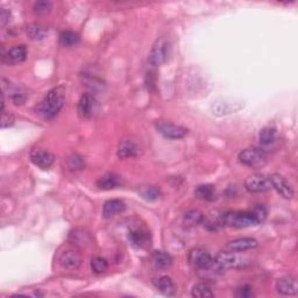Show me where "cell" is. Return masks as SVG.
Returning <instances> with one entry per match:
<instances>
[{
  "label": "cell",
  "mask_w": 298,
  "mask_h": 298,
  "mask_svg": "<svg viewBox=\"0 0 298 298\" xmlns=\"http://www.w3.org/2000/svg\"><path fill=\"white\" fill-rule=\"evenodd\" d=\"M65 102V89L63 86H56L48 91L46 97L43 98L38 106V113L43 119L50 120L59 115L61 108Z\"/></svg>",
  "instance_id": "6da1fadb"
},
{
  "label": "cell",
  "mask_w": 298,
  "mask_h": 298,
  "mask_svg": "<svg viewBox=\"0 0 298 298\" xmlns=\"http://www.w3.org/2000/svg\"><path fill=\"white\" fill-rule=\"evenodd\" d=\"M240 163L252 169H260L268 162V155L264 149L257 147H249L244 149L239 154Z\"/></svg>",
  "instance_id": "7a4b0ae2"
},
{
  "label": "cell",
  "mask_w": 298,
  "mask_h": 298,
  "mask_svg": "<svg viewBox=\"0 0 298 298\" xmlns=\"http://www.w3.org/2000/svg\"><path fill=\"white\" fill-rule=\"evenodd\" d=\"M221 218L224 226L235 227V229H246V227L257 225L256 219L252 212H222Z\"/></svg>",
  "instance_id": "3957f363"
},
{
  "label": "cell",
  "mask_w": 298,
  "mask_h": 298,
  "mask_svg": "<svg viewBox=\"0 0 298 298\" xmlns=\"http://www.w3.org/2000/svg\"><path fill=\"white\" fill-rule=\"evenodd\" d=\"M214 261H216L224 270L225 269H245L251 265V260L247 258L246 256L240 255V254L236 252H230V251L220 252L218 254Z\"/></svg>",
  "instance_id": "277c9868"
},
{
  "label": "cell",
  "mask_w": 298,
  "mask_h": 298,
  "mask_svg": "<svg viewBox=\"0 0 298 298\" xmlns=\"http://www.w3.org/2000/svg\"><path fill=\"white\" fill-rule=\"evenodd\" d=\"M170 42L165 36L157 39L149 51V62L155 67L164 64L169 58Z\"/></svg>",
  "instance_id": "5b68a950"
},
{
  "label": "cell",
  "mask_w": 298,
  "mask_h": 298,
  "mask_svg": "<svg viewBox=\"0 0 298 298\" xmlns=\"http://www.w3.org/2000/svg\"><path fill=\"white\" fill-rule=\"evenodd\" d=\"M245 189L252 194H260L273 189L270 178L264 174H255L246 178L245 181Z\"/></svg>",
  "instance_id": "8992f818"
},
{
  "label": "cell",
  "mask_w": 298,
  "mask_h": 298,
  "mask_svg": "<svg viewBox=\"0 0 298 298\" xmlns=\"http://www.w3.org/2000/svg\"><path fill=\"white\" fill-rule=\"evenodd\" d=\"M188 262H189V265L192 268L199 271L211 265L213 262V258L210 255V253L207 249L201 247H196L194 249H191L189 254H188Z\"/></svg>",
  "instance_id": "52a82bcc"
},
{
  "label": "cell",
  "mask_w": 298,
  "mask_h": 298,
  "mask_svg": "<svg viewBox=\"0 0 298 298\" xmlns=\"http://www.w3.org/2000/svg\"><path fill=\"white\" fill-rule=\"evenodd\" d=\"M156 129L160 134L163 135L166 139H173V140H178L183 139L188 134V129L185 127L175 125L173 122L165 121V120H160L156 122Z\"/></svg>",
  "instance_id": "ba28073f"
},
{
  "label": "cell",
  "mask_w": 298,
  "mask_h": 298,
  "mask_svg": "<svg viewBox=\"0 0 298 298\" xmlns=\"http://www.w3.org/2000/svg\"><path fill=\"white\" fill-rule=\"evenodd\" d=\"M29 157L30 161L33 162V164H35L38 168H40L42 170L50 169L55 161V156L52 155L50 152L45 151V149L41 148L33 149V151L30 152Z\"/></svg>",
  "instance_id": "9c48e42d"
},
{
  "label": "cell",
  "mask_w": 298,
  "mask_h": 298,
  "mask_svg": "<svg viewBox=\"0 0 298 298\" xmlns=\"http://www.w3.org/2000/svg\"><path fill=\"white\" fill-rule=\"evenodd\" d=\"M243 107L244 104L241 102H234V100H218V102L211 105V112L214 116L222 117L238 112Z\"/></svg>",
  "instance_id": "30bf717a"
},
{
  "label": "cell",
  "mask_w": 298,
  "mask_h": 298,
  "mask_svg": "<svg viewBox=\"0 0 298 298\" xmlns=\"http://www.w3.org/2000/svg\"><path fill=\"white\" fill-rule=\"evenodd\" d=\"M27 58V49L25 46H14L10 50L5 52L4 48H2V61L4 63L14 65L23 63Z\"/></svg>",
  "instance_id": "8fae6325"
},
{
  "label": "cell",
  "mask_w": 298,
  "mask_h": 298,
  "mask_svg": "<svg viewBox=\"0 0 298 298\" xmlns=\"http://www.w3.org/2000/svg\"><path fill=\"white\" fill-rule=\"evenodd\" d=\"M271 187L281 195L283 198L286 199H291L293 197V189L291 188L290 184L288 183V181L283 176H281L280 174H273L269 176Z\"/></svg>",
  "instance_id": "7c38bea8"
},
{
  "label": "cell",
  "mask_w": 298,
  "mask_h": 298,
  "mask_svg": "<svg viewBox=\"0 0 298 298\" xmlns=\"http://www.w3.org/2000/svg\"><path fill=\"white\" fill-rule=\"evenodd\" d=\"M82 255L77 251L73 249H68V251L63 252L60 256V264L64 269L68 270H76L82 265Z\"/></svg>",
  "instance_id": "4fadbf2b"
},
{
  "label": "cell",
  "mask_w": 298,
  "mask_h": 298,
  "mask_svg": "<svg viewBox=\"0 0 298 298\" xmlns=\"http://www.w3.org/2000/svg\"><path fill=\"white\" fill-rule=\"evenodd\" d=\"M257 247V241L253 238H239L235 240L230 241L229 244H226L225 249L230 252H236V253H243L249 251V249H253Z\"/></svg>",
  "instance_id": "5bb4252c"
},
{
  "label": "cell",
  "mask_w": 298,
  "mask_h": 298,
  "mask_svg": "<svg viewBox=\"0 0 298 298\" xmlns=\"http://www.w3.org/2000/svg\"><path fill=\"white\" fill-rule=\"evenodd\" d=\"M276 289L284 296H295L298 292V284L295 277L286 276V277L278 278L276 282Z\"/></svg>",
  "instance_id": "9a60e30c"
},
{
  "label": "cell",
  "mask_w": 298,
  "mask_h": 298,
  "mask_svg": "<svg viewBox=\"0 0 298 298\" xmlns=\"http://www.w3.org/2000/svg\"><path fill=\"white\" fill-rule=\"evenodd\" d=\"M95 109H96V99L89 94L83 95L80 102H78L77 106V111L80 117L84 118V119L91 118L94 116Z\"/></svg>",
  "instance_id": "2e32d148"
},
{
  "label": "cell",
  "mask_w": 298,
  "mask_h": 298,
  "mask_svg": "<svg viewBox=\"0 0 298 298\" xmlns=\"http://www.w3.org/2000/svg\"><path fill=\"white\" fill-rule=\"evenodd\" d=\"M118 156L120 159H131V157H137L140 155V147L137 142H134L133 140L125 139L119 143L117 151Z\"/></svg>",
  "instance_id": "e0dca14e"
},
{
  "label": "cell",
  "mask_w": 298,
  "mask_h": 298,
  "mask_svg": "<svg viewBox=\"0 0 298 298\" xmlns=\"http://www.w3.org/2000/svg\"><path fill=\"white\" fill-rule=\"evenodd\" d=\"M70 243L77 247H87L92 244V236L89 232L82 229H76L70 232L69 234Z\"/></svg>",
  "instance_id": "ac0fdd59"
},
{
  "label": "cell",
  "mask_w": 298,
  "mask_h": 298,
  "mask_svg": "<svg viewBox=\"0 0 298 298\" xmlns=\"http://www.w3.org/2000/svg\"><path fill=\"white\" fill-rule=\"evenodd\" d=\"M125 210L126 205L124 201L120 199H109L103 207V217L106 219L112 218L117 216V214L124 212Z\"/></svg>",
  "instance_id": "d6986e66"
},
{
  "label": "cell",
  "mask_w": 298,
  "mask_h": 298,
  "mask_svg": "<svg viewBox=\"0 0 298 298\" xmlns=\"http://www.w3.org/2000/svg\"><path fill=\"white\" fill-rule=\"evenodd\" d=\"M154 286L157 290L165 296H174L175 292H176L175 283L169 276H161V277L156 278L154 281Z\"/></svg>",
  "instance_id": "ffe728a7"
},
{
  "label": "cell",
  "mask_w": 298,
  "mask_h": 298,
  "mask_svg": "<svg viewBox=\"0 0 298 298\" xmlns=\"http://www.w3.org/2000/svg\"><path fill=\"white\" fill-rule=\"evenodd\" d=\"M128 238L131 243L138 247H146L149 244V240H151L148 232L143 229H140V227L131 230Z\"/></svg>",
  "instance_id": "44dd1931"
},
{
  "label": "cell",
  "mask_w": 298,
  "mask_h": 298,
  "mask_svg": "<svg viewBox=\"0 0 298 298\" xmlns=\"http://www.w3.org/2000/svg\"><path fill=\"white\" fill-rule=\"evenodd\" d=\"M153 265L155 266L156 269L159 270H165L170 268V266L173 264V258L169 255L168 253H164L162 251L154 252L152 256Z\"/></svg>",
  "instance_id": "7402d4cb"
},
{
  "label": "cell",
  "mask_w": 298,
  "mask_h": 298,
  "mask_svg": "<svg viewBox=\"0 0 298 298\" xmlns=\"http://www.w3.org/2000/svg\"><path fill=\"white\" fill-rule=\"evenodd\" d=\"M26 34L32 41H42L48 35V28L40 24H30L26 28Z\"/></svg>",
  "instance_id": "603a6c76"
},
{
  "label": "cell",
  "mask_w": 298,
  "mask_h": 298,
  "mask_svg": "<svg viewBox=\"0 0 298 298\" xmlns=\"http://www.w3.org/2000/svg\"><path fill=\"white\" fill-rule=\"evenodd\" d=\"M120 179L115 174H105L97 181V187L100 190H112L119 185Z\"/></svg>",
  "instance_id": "cb8c5ba5"
},
{
  "label": "cell",
  "mask_w": 298,
  "mask_h": 298,
  "mask_svg": "<svg viewBox=\"0 0 298 298\" xmlns=\"http://www.w3.org/2000/svg\"><path fill=\"white\" fill-rule=\"evenodd\" d=\"M204 218V214L198 210H190V211L184 213L183 222L185 224L187 227H196L203 224Z\"/></svg>",
  "instance_id": "d4e9b609"
},
{
  "label": "cell",
  "mask_w": 298,
  "mask_h": 298,
  "mask_svg": "<svg viewBox=\"0 0 298 298\" xmlns=\"http://www.w3.org/2000/svg\"><path fill=\"white\" fill-rule=\"evenodd\" d=\"M195 195L197 198L203 200H213L216 196V190L211 184H200L195 189Z\"/></svg>",
  "instance_id": "484cf974"
},
{
  "label": "cell",
  "mask_w": 298,
  "mask_h": 298,
  "mask_svg": "<svg viewBox=\"0 0 298 298\" xmlns=\"http://www.w3.org/2000/svg\"><path fill=\"white\" fill-rule=\"evenodd\" d=\"M276 137H277V133H276L275 128H273V127H265L258 133V141H260L262 146H269V144L276 141Z\"/></svg>",
  "instance_id": "4316f807"
},
{
  "label": "cell",
  "mask_w": 298,
  "mask_h": 298,
  "mask_svg": "<svg viewBox=\"0 0 298 298\" xmlns=\"http://www.w3.org/2000/svg\"><path fill=\"white\" fill-rule=\"evenodd\" d=\"M80 42V35L71 30H65L60 35V45L64 48L76 46Z\"/></svg>",
  "instance_id": "83f0119b"
},
{
  "label": "cell",
  "mask_w": 298,
  "mask_h": 298,
  "mask_svg": "<svg viewBox=\"0 0 298 298\" xmlns=\"http://www.w3.org/2000/svg\"><path fill=\"white\" fill-rule=\"evenodd\" d=\"M191 293L195 298H212L214 296L211 288H210V286L207 283L196 284V286L192 288Z\"/></svg>",
  "instance_id": "f1b7e54d"
},
{
  "label": "cell",
  "mask_w": 298,
  "mask_h": 298,
  "mask_svg": "<svg viewBox=\"0 0 298 298\" xmlns=\"http://www.w3.org/2000/svg\"><path fill=\"white\" fill-rule=\"evenodd\" d=\"M107 268H108V264L104 257L96 256L91 260V270L94 271L95 274H97V275L104 274L105 271L107 270Z\"/></svg>",
  "instance_id": "f546056e"
},
{
  "label": "cell",
  "mask_w": 298,
  "mask_h": 298,
  "mask_svg": "<svg viewBox=\"0 0 298 298\" xmlns=\"http://www.w3.org/2000/svg\"><path fill=\"white\" fill-rule=\"evenodd\" d=\"M67 166L69 170L72 172H77L85 166V162L83 160V157L77 154H71L67 157Z\"/></svg>",
  "instance_id": "4dcf8cb0"
},
{
  "label": "cell",
  "mask_w": 298,
  "mask_h": 298,
  "mask_svg": "<svg viewBox=\"0 0 298 298\" xmlns=\"http://www.w3.org/2000/svg\"><path fill=\"white\" fill-rule=\"evenodd\" d=\"M51 11V3L46 2V0H42V2H36L34 3L33 5V12L35 15L43 16L49 14Z\"/></svg>",
  "instance_id": "1f68e13d"
},
{
  "label": "cell",
  "mask_w": 298,
  "mask_h": 298,
  "mask_svg": "<svg viewBox=\"0 0 298 298\" xmlns=\"http://www.w3.org/2000/svg\"><path fill=\"white\" fill-rule=\"evenodd\" d=\"M140 194L146 200L149 201H154L156 199H159L160 197V190L156 189L155 187H146L140 191Z\"/></svg>",
  "instance_id": "d6a6232c"
},
{
  "label": "cell",
  "mask_w": 298,
  "mask_h": 298,
  "mask_svg": "<svg viewBox=\"0 0 298 298\" xmlns=\"http://www.w3.org/2000/svg\"><path fill=\"white\" fill-rule=\"evenodd\" d=\"M10 91L12 92V100L13 103L15 105H23L26 100H27V94L24 90L17 89V87H14V89H11L10 85Z\"/></svg>",
  "instance_id": "836d02e7"
},
{
  "label": "cell",
  "mask_w": 298,
  "mask_h": 298,
  "mask_svg": "<svg viewBox=\"0 0 298 298\" xmlns=\"http://www.w3.org/2000/svg\"><path fill=\"white\" fill-rule=\"evenodd\" d=\"M252 213L254 214V217H255L257 224H261L266 220L267 218V210L265 207H262V205H258L255 209L253 210Z\"/></svg>",
  "instance_id": "e575fe53"
},
{
  "label": "cell",
  "mask_w": 298,
  "mask_h": 298,
  "mask_svg": "<svg viewBox=\"0 0 298 298\" xmlns=\"http://www.w3.org/2000/svg\"><path fill=\"white\" fill-rule=\"evenodd\" d=\"M14 124V117L11 113H6L5 111L2 112V127L3 128H8Z\"/></svg>",
  "instance_id": "d590c367"
},
{
  "label": "cell",
  "mask_w": 298,
  "mask_h": 298,
  "mask_svg": "<svg viewBox=\"0 0 298 298\" xmlns=\"http://www.w3.org/2000/svg\"><path fill=\"white\" fill-rule=\"evenodd\" d=\"M235 295L239 298H252L254 296V292L249 286H244L238 289V291H236Z\"/></svg>",
  "instance_id": "8d00e7d4"
},
{
  "label": "cell",
  "mask_w": 298,
  "mask_h": 298,
  "mask_svg": "<svg viewBox=\"0 0 298 298\" xmlns=\"http://www.w3.org/2000/svg\"><path fill=\"white\" fill-rule=\"evenodd\" d=\"M11 19V12L6 10V8H2V11H0V25L3 26H6V24L10 21Z\"/></svg>",
  "instance_id": "74e56055"
}]
</instances>
